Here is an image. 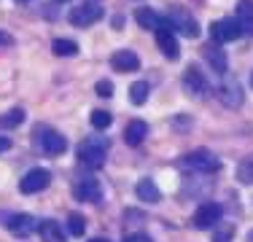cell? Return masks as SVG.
Returning a JSON list of instances; mask_svg holds the SVG:
<instances>
[{
  "instance_id": "6da1fadb",
  "label": "cell",
  "mask_w": 253,
  "mask_h": 242,
  "mask_svg": "<svg viewBox=\"0 0 253 242\" xmlns=\"http://www.w3.org/2000/svg\"><path fill=\"white\" fill-rule=\"evenodd\" d=\"M105 156H108V140L100 135L86 137V140H81V145H78V161L89 169H100L105 164Z\"/></svg>"
},
{
  "instance_id": "7a4b0ae2",
  "label": "cell",
  "mask_w": 253,
  "mask_h": 242,
  "mask_svg": "<svg viewBox=\"0 0 253 242\" xmlns=\"http://www.w3.org/2000/svg\"><path fill=\"white\" fill-rule=\"evenodd\" d=\"M180 167L183 169H191V172H202V175H213L221 169V159L208 148H197V151H189L183 154L180 159Z\"/></svg>"
},
{
  "instance_id": "3957f363",
  "label": "cell",
  "mask_w": 253,
  "mask_h": 242,
  "mask_svg": "<svg viewBox=\"0 0 253 242\" xmlns=\"http://www.w3.org/2000/svg\"><path fill=\"white\" fill-rule=\"evenodd\" d=\"M35 148H41L46 156H59L68 151V140H65L62 132L51 129V126H35Z\"/></svg>"
},
{
  "instance_id": "277c9868",
  "label": "cell",
  "mask_w": 253,
  "mask_h": 242,
  "mask_svg": "<svg viewBox=\"0 0 253 242\" xmlns=\"http://www.w3.org/2000/svg\"><path fill=\"white\" fill-rule=\"evenodd\" d=\"M167 22H170L172 30L183 33L186 38H197V35H200V24H197V19L183 8V5H172L170 14H167Z\"/></svg>"
},
{
  "instance_id": "5b68a950",
  "label": "cell",
  "mask_w": 253,
  "mask_h": 242,
  "mask_svg": "<svg viewBox=\"0 0 253 242\" xmlns=\"http://www.w3.org/2000/svg\"><path fill=\"white\" fill-rule=\"evenodd\" d=\"M154 33H156V46H159V51L165 54L167 59H178L180 57V43H178L175 30L170 27V22L162 19V24L154 30Z\"/></svg>"
},
{
  "instance_id": "8992f818",
  "label": "cell",
  "mask_w": 253,
  "mask_h": 242,
  "mask_svg": "<svg viewBox=\"0 0 253 242\" xmlns=\"http://www.w3.org/2000/svg\"><path fill=\"white\" fill-rule=\"evenodd\" d=\"M102 16H105V8H102L100 3H81L68 14V19H70V24H76V27H89V24L100 22Z\"/></svg>"
},
{
  "instance_id": "52a82bcc",
  "label": "cell",
  "mask_w": 253,
  "mask_h": 242,
  "mask_svg": "<svg viewBox=\"0 0 253 242\" xmlns=\"http://www.w3.org/2000/svg\"><path fill=\"white\" fill-rule=\"evenodd\" d=\"M240 35L243 33H240L234 16H224V19L210 24V38H213V43H232V40H237Z\"/></svg>"
},
{
  "instance_id": "ba28073f",
  "label": "cell",
  "mask_w": 253,
  "mask_h": 242,
  "mask_svg": "<svg viewBox=\"0 0 253 242\" xmlns=\"http://www.w3.org/2000/svg\"><path fill=\"white\" fill-rule=\"evenodd\" d=\"M49 183H51V172H49V169L35 167V169H30L25 178L19 180V191L22 194H38V191L49 189Z\"/></svg>"
},
{
  "instance_id": "9c48e42d",
  "label": "cell",
  "mask_w": 253,
  "mask_h": 242,
  "mask_svg": "<svg viewBox=\"0 0 253 242\" xmlns=\"http://www.w3.org/2000/svg\"><path fill=\"white\" fill-rule=\"evenodd\" d=\"M215 97H218L221 102H224L226 108H240L245 102V94H243V89H240V83L237 81H232V78H226V81H221L218 86L213 89Z\"/></svg>"
},
{
  "instance_id": "30bf717a",
  "label": "cell",
  "mask_w": 253,
  "mask_h": 242,
  "mask_svg": "<svg viewBox=\"0 0 253 242\" xmlns=\"http://www.w3.org/2000/svg\"><path fill=\"white\" fill-rule=\"evenodd\" d=\"M221 218H224V207H221V204L205 202V204L197 207V213H194V226L197 229H213Z\"/></svg>"
},
{
  "instance_id": "8fae6325",
  "label": "cell",
  "mask_w": 253,
  "mask_h": 242,
  "mask_svg": "<svg viewBox=\"0 0 253 242\" xmlns=\"http://www.w3.org/2000/svg\"><path fill=\"white\" fill-rule=\"evenodd\" d=\"M73 197L78 202H100L102 199V186L94 178H81L73 183Z\"/></svg>"
},
{
  "instance_id": "7c38bea8",
  "label": "cell",
  "mask_w": 253,
  "mask_h": 242,
  "mask_svg": "<svg viewBox=\"0 0 253 242\" xmlns=\"http://www.w3.org/2000/svg\"><path fill=\"white\" fill-rule=\"evenodd\" d=\"M183 89L191 97H205V94H208V89H210V83H208V78L202 76L200 68H189L183 73Z\"/></svg>"
},
{
  "instance_id": "4fadbf2b",
  "label": "cell",
  "mask_w": 253,
  "mask_h": 242,
  "mask_svg": "<svg viewBox=\"0 0 253 242\" xmlns=\"http://www.w3.org/2000/svg\"><path fill=\"white\" fill-rule=\"evenodd\" d=\"M8 232L14 234V237H30V234L38 229V221H35L33 215H27V213H16V215H11L8 221Z\"/></svg>"
},
{
  "instance_id": "5bb4252c",
  "label": "cell",
  "mask_w": 253,
  "mask_h": 242,
  "mask_svg": "<svg viewBox=\"0 0 253 242\" xmlns=\"http://www.w3.org/2000/svg\"><path fill=\"white\" fill-rule=\"evenodd\" d=\"M202 59H205V62H208L215 73H226V68H229L226 51H224L218 43H213V40H210L208 46H202Z\"/></svg>"
},
{
  "instance_id": "9a60e30c",
  "label": "cell",
  "mask_w": 253,
  "mask_h": 242,
  "mask_svg": "<svg viewBox=\"0 0 253 242\" xmlns=\"http://www.w3.org/2000/svg\"><path fill=\"white\" fill-rule=\"evenodd\" d=\"M111 68L119 73H135L140 70V57L135 51H129V48H122V51H116L111 57Z\"/></svg>"
},
{
  "instance_id": "2e32d148",
  "label": "cell",
  "mask_w": 253,
  "mask_h": 242,
  "mask_svg": "<svg viewBox=\"0 0 253 242\" xmlns=\"http://www.w3.org/2000/svg\"><path fill=\"white\" fill-rule=\"evenodd\" d=\"M234 22H237V27L243 35H253V0H240Z\"/></svg>"
},
{
  "instance_id": "e0dca14e",
  "label": "cell",
  "mask_w": 253,
  "mask_h": 242,
  "mask_svg": "<svg viewBox=\"0 0 253 242\" xmlns=\"http://www.w3.org/2000/svg\"><path fill=\"white\" fill-rule=\"evenodd\" d=\"M146 135H148V124L143 119H135V121H129L126 129H124V143L135 148V145H140L146 140Z\"/></svg>"
},
{
  "instance_id": "ac0fdd59",
  "label": "cell",
  "mask_w": 253,
  "mask_h": 242,
  "mask_svg": "<svg viewBox=\"0 0 253 242\" xmlns=\"http://www.w3.org/2000/svg\"><path fill=\"white\" fill-rule=\"evenodd\" d=\"M135 194H137V199H140V202H148V204H156L162 199V191L156 189V183H154V180H148V178L137 180Z\"/></svg>"
},
{
  "instance_id": "d6986e66",
  "label": "cell",
  "mask_w": 253,
  "mask_h": 242,
  "mask_svg": "<svg viewBox=\"0 0 253 242\" xmlns=\"http://www.w3.org/2000/svg\"><path fill=\"white\" fill-rule=\"evenodd\" d=\"M35 232L41 234V240H43V242H68V240H65V234H62V226H59L57 221H51V218H49V221H41Z\"/></svg>"
},
{
  "instance_id": "ffe728a7",
  "label": "cell",
  "mask_w": 253,
  "mask_h": 242,
  "mask_svg": "<svg viewBox=\"0 0 253 242\" xmlns=\"http://www.w3.org/2000/svg\"><path fill=\"white\" fill-rule=\"evenodd\" d=\"M135 22L140 24L143 30H156L162 24V16L156 14L154 8H137L135 11Z\"/></svg>"
},
{
  "instance_id": "44dd1931",
  "label": "cell",
  "mask_w": 253,
  "mask_h": 242,
  "mask_svg": "<svg viewBox=\"0 0 253 242\" xmlns=\"http://www.w3.org/2000/svg\"><path fill=\"white\" fill-rule=\"evenodd\" d=\"M25 119H27L25 108H11L8 113H3V116H0V129H14V126H19Z\"/></svg>"
},
{
  "instance_id": "7402d4cb",
  "label": "cell",
  "mask_w": 253,
  "mask_h": 242,
  "mask_svg": "<svg viewBox=\"0 0 253 242\" xmlns=\"http://www.w3.org/2000/svg\"><path fill=\"white\" fill-rule=\"evenodd\" d=\"M51 51L57 54V57H76V54H78V43H76V40H70V38H54Z\"/></svg>"
},
{
  "instance_id": "603a6c76",
  "label": "cell",
  "mask_w": 253,
  "mask_h": 242,
  "mask_svg": "<svg viewBox=\"0 0 253 242\" xmlns=\"http://www.w3.org/2000/svg\"><path fill=\"white\" fill-rule=\"evenodd\" d=\"M148 94H151L148 81H135V83L129 86V100L135 102V105H143V102L148 100Z\"/></svg>"
},
{
  "instance_id": "cb8c5ba5",
  "label": "cell",
  "mask_w": 253,
  "mask_h": 242,
  "mask_svg": "<svg viewBox=\"0 0 253 242\" xmlns=\"http://www.w3.org/2000/svg\"><path fill=\"white\" fill-rule=\"evenodd\" d=\"M89 121H92V126H94L97 132H105L108 126L113 124V116H111L108 111H92V119H89Z\"/></svg>"
},
{
  "instance_id": "d4e9b609",
  "label": "cell",
  "mask_w": 253,
  "mask_h": 242,
  "mask_svg": "<svg viewBox=\"0 0 253 242\" xmlns=\"http://www.w3.org/2000/svg\"><path fill=\"white\" fill-rule=\"evenodd\" d=\"M68 232L73 234V237H84V232H86V221H84V215H68Z\"/></svg>"
},
{
  "instance_id": "484cf974",
  "label": "cell",
  "mask_w": 253,
  "mask_h": 242,
  "mask_svg": "<svg viewBox=\"0 0 253 242\" xmlns=\"http://www.w3.org/2000/svg\"><path fill=\"white\" fill-rule=\"evenodd\" d=\"M237 178L243 180V183H253V156H248V159L240 161V167H237Z\"/></svg>"
},
{
  "instance_id": "4316f807",
  "label": "cell",
  "mask_w": 253,
  "mask_h": 242,
  "mask_svg": "<svg viewBox=\"0 0 253 242\" xmlns=\"http://www.w3.org/2000/svg\"><path fill=\"white\" fill-rule=\"evenodd\" d=\"M94 92H97L100 97H113V83L108 81V78H102V81H97V86H94Z\"/></svg>"
},
{
  "instance_id": "83f0119b",
  "label": "cell",
  "mask_w": 253,
  "mask_h": 242,
  "mask_svg": "<svg viewBox=\"0 0 253 242\" xmlns=\"http://www.w3.org/2000/svg\"><path fill=\"white\" fill-rule=\"evenodd\" d=\"M234 237V229L232 226H226V229H221V232H215L213 234V242H229Z\"/></svg>"
},
{
  "instance_id": "f1b7e54d",
  "label": "cell",
  "mask_w": 253,
  "mask_h": 242,
  "mask_svg": "<svg viewBox=\"0 0 253 242\" xmlns=\"http://www.w3.org/2000/svg\"><path fill=\"white\" fill-rule=\"evenodd\" d=\"M124 242H154L148 234H143V232H132V234H126Z\"/></svg>"
},
{
  "instance_id": "f546056e",
  "label": "cell",
  "mask_w": 253,
  "mask_h": 242,
  "mask_svg": "<svg viewBox=\"0 0 253 242\" xmlns=\"http://www.w3.org/2000/svg\"><path fill=\"white\" fill-rule=\"evenodd\" d=\"M8 46H14V35L0 30V48H8Z\"/></svg>"
},
{
  "instance_id": "4dcf8cb0",
  "label": "cell",
  "mask_w": 253,
  "mask_h": 242,
  "mask_svg": "<svg viewBox=\"0 0 253 242\" xmlns=\"http://www.w3.org/2000/svg\"><path fill=\"white\" fill-rule=\"evenodd\" d=\"M11 145H14V143H11L8 137H0V154H5V151H11Z\"/></svg>"
},
{
  "instance_id": "1f68e13d",
  "label": "cell",
  "mask_w": 253,
  "mask_h": 242,
  "mask_svg": "<svg viewBox=\"0 0 253 242\" xmlns=\"http://www.w3.org/2000/svg\"><path fill=\"white\" fill-rule=\"evenodd\" d=\"M89 242H111V240H105V237H94V240H89Z\"/></svg>"
},
{
  "instance_id": "d6a6232c",
  "label": "cell",
  "mask_w": 253,
  "mask_h": 242,
  "mask_svg": "<svg viewBox=\"0 0 253 242\" xmlns=\"http://www.w3.org/2000/svg\"><path fill=\"white\" fill-rule=\"evenodd\" d=\"M245 242H253V229L248 232V237H245Z\"/></svg>"
},
{
  "instance_id": "836d02e7",
  "label": "cell",
  "mask_w": 253,
  "mask_h": 242,
  "mask_svg": "<svg viewBox=\"0 0 253 242\" xmlns=\"http://www.w3.org/2000/svg\"><path fill=\"white\" fill-rule=\"evenodd\" d=\"M16 3H30V0H16Z\"/></svg>"
},
{
  "instance_id": "e575fe53",
  "label": "cell",
  "mask_w": 253,
  "mask_h": 242,
  "mask_svg": "<svg viewBox=\"0 0 253 242\" xmlns=\"http://www.w3.org/2000/svg\"><path fill=\"white\" fill-rule=\"evenodd\" d=\"M251 86H253V73H251Z\"/></svg>"
},
{
  "instance_id": "d590c367",
  "label": "cell",
  "mask_w": 253,
  "mask_h": 242,
  "mask_svg": "<svg viewBox=\"0 0 253 242\" xmlns=\"http://www.w3.org/2000/svg\"><path fill=\"white\" fill-rule=\"evenodd\" d=\"M59 3H68V0H59Z\"/></svg>"
}]
</instances>
